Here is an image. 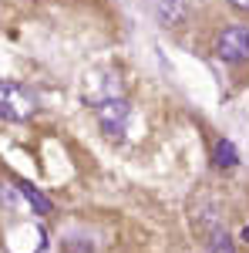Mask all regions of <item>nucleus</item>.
<instances>
[{
    "label": "nucleus",
    "instance_id": "f257e3e1",
    "mask_svg": "<svg viewBox=\"0 0 249 253\" xmlns=\"http://www.w3.org/2000/svg\"><path fill=\"white\" fill-rule=\"evenodd\" d=\"M95 115H98V125L105 128V135H111V138H125L128 132H132V125H135L132 105H128L121 95L101 98V101L95 105Z\"/></svg>",
    "mask_w": 249,
    "mask_h": 253
},
{
    "label": "nucleus",
    "instance_id": "f03ea898",
    "mask_svg": "<svg viewBox=\"0 0 249 253\" xmlns=\"http://www.w3.org/2000/svg\"><path fill=\"white\" fill-rule=\"evenodd\" d=\"M34 108H37V101L31 98L27 88H20L14 81H0V118H7V122H27V118L34 115Z\"/></svg>",
    "mask_w": 249,
    "mask_h": 253
},
{
    "label": "nucleus",
    "instance_id": "7ed1b4c3",
    "mask_svg": "<svg viewBox=\"0 0 249 253\" xmlns=\"http://www.w3.org/2000/svg\"><path fill=\"white\" fill-rule=\"evenodd\" d=\"M215 54L229 64H239V61H249V27H229L222 31L219 41H215Z\"/></svg>",
    "mask_w": 249,
    "mask_h": 253
},
{
    "label": "nucleus",
    "instance_id": "20e7f679",
    "mask_svg": "<svg viewBox=\"0 0 249 253\" xmlns=\"http://www.w3.org/2000/svg\"><path fill=\"white\" fill-rule=\"evenodd\" d=\"M155 14H158V20H162L165 27H178V24L185 20V14H189V3H185V0H158Z\"/></svg>",
    "mask_w": 249,
    "mask_h": 253
},
{
    "label": "nucleus",
    "instance_id": "39448f33",
    "mask_svg": "<svg viewBox=\"0 0 249 253\" xmlns=\"http://www.w3.org/2000/svg\"><path fill=\"white\" fill-rule=\"evenodd\" d=\"M17 186H20V193H24V199H27V203H31V206H34L40 216L51 213V203H47V199H44V196H40L34 186H27V182H17Z\"/></svg>",
    "mask_w": 249,
    "mask_h": 253
},
{
    "label": "nucleus",
    "instance_id": "423d86ee",
    "mask_svg": "<svg viewBox=\"0 0 249 253\" xmlns=\"http://www.w3.org/2000/svg\"><path fill=\"white\" fill-rule=\"evenodd\" d=\"M215 166H219V169H232V166H236V149H232L229 138H222V142L215 145Z\"/></svg>",
    "mask_w": 249,
    "mask_h": 253
},
{
    "label": "nucleus",
    "instance_id": "0eeeda50",
    "mask_svg": "<svg viewBox=\"0 0 249 253\" xmlns=\"http://www.w3.org/2000/svg\"><path fill=\"white\" fill-rule=\"evenodd\" d=\"M212 253H236V250H232V240L226 236V230L212 233Z\"/></svg>",
    "mask_w": 249,
    "mask_h": 253
},
{
    "label": "nucleus",
    "instance_id": "6e6552de",
    "mask_svg": "<svg viewBox=\"0 0 249 253\" xmlns=\"http://www.w3.org/2000/svg\"><path fill=\"white\" fill-rule=\"evenodd\" d=\"M232 7H236V10H249V0H229Z\"/></svg>",
    "mask_w": 249,
    "mask_h": 253
},
{
    "label": "nucleus",
    "instance_id": "1a4fd4ad",
    "mask_svg": "<svg viewBox=\"0 0 249 253\" xmlns=\"http://www.w3.org/2000/svg\"><path fill=\"white\" fill-rule=\"evenodd\" d=\"M243 240H246V243H249V226H246V230H243Z\"/></svg>",
    "mask_w": 249,
    "mask_h": 253
}]
</instances>
